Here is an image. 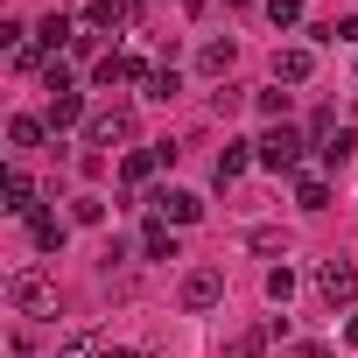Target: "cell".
Segmentation results:
<instances>
[{"label":"cell","mask_w":358,"mask_h":358,"mask_svg":"<svg viewBox=\"0 0 358 358\" xmlns=\"http://www.w3.org/2000/svg\"><path fill=\"white\" fill-rule=\"evenodd\" d=\"M8 302H15L22 316H50V309H57V288H50L43 267H15V274H8Z\"/></svg>","instance_id":"1"},{"label":"cell","mask_w":358,"mask_h":358,"mask_svg":"<svg viewBox=\"0 0 358 358\" xmlns=\"http://www.w3.org/2000/svg\"><path fill=\"white\" fill-rule=\"evenodd\" d=\"M134 141V113L127 106H99L92 120H85V148L99 155V148H127Z\"/></svg>","instance_id":"2"},{"label":"cell","mask_w":358,"mask_h":358,"mask_svg":"<svg viewBox=\"0 0 358 358\" xmlns=\"http://www.w3.org/2000/svg\"><path fill=\"white\" fill-rule=\"evenodd\" d=\"M253 155H260L267 169H302V134L281 120V127H267V134L253 141Z\"/></svg>","instance_id":"3"},{"label":"cell","mask_w":358,"mask_h":358,"mask_svg":"<svg viewBox=\"0 0 358 358\" xmlns=\"http://www.w3.org/2000/svg\"><path fill=\"white\" fill-rule=\"evenodd\" d=\"M218 302H225V267H190V274H183V309L204 316V309H218Z\"/></svg>","instance_id":"4"},{"label":"cell","mask_w":358,"mask_h":358,"mask_svg":"<svg viewBox=\"0 0 358 358\" xmlns=\"http://www.w3.org/2000/svg\"><path fill=\"white\" fill-rule=\"evenodd\" d=\"M309 78H316V50H309V43L274 50V85H309Z\"/></svg>","instance_id":"5"},{"label":"cell","mask_w":358,"mask_h":358,"mask_svg":"<svg viewBox=\"0 0 358 358\" xmlns=\"http://www.w3.org/2000/svg\"><path fill=\"white\" fill-rule=\"evenodd\" d=\"M92 78H99L106 92H113V85H148V64H141V57H127V50H106Z\"/></svg>","instance_id":"6"},{"label":"cell","mask_w":358,"mask_h":358,"mask_svg":"<svg viewBox=\"0 0 358 358\" xmlns=\"http://www.w3.org/2000/svg\"><path fill=\"white\" fill-rule=\"evenodd\" d=\"M316 288H323V302L337 309V302L358 295V267H351V260H323V267H316Z\"/></svg>","instance_id":"7"},{"label":"cell","mask_w":358,"mask_h":358,"mask_svg":"<svg viewBox=\"0 0 358 358\" xmlns=\"http://www.w3.org/2000/svg\"><path fill=\"white\" fill-rule=\"evenodd\" d=\"M155 218H162V225H197V218H204V197H190V190H155Z\"/></svg>","instance_id":"8"},{"label":"cell","mask_w":358,"mask_h":358,"mask_svg":"<svg viewBox=\"0 0 358 358\" xmlns=\"http://www.w3.org/2000/svg\"><path fill=\"white\" fill-rule=\"evenodd\" d=\"M162 162H176V148H169V141H162V148H134V155L120 162V183H148Z\"/></svg>","instance_id":"9"},{"label":"cell","mask_w":358,"mask_h":358,"mask_svg":"<svg viewBox=\"0 0 358 358\" xmlns=\"http://www.w3.org/2000/svg\"><path fill=\"white\" fill-rule=\"evenodd\" d=\"M29 239H36V253H64L71 225H64V218H50V211H36V218H29Z\"/></svg>","instance_id":"10"},{"label":"cell","mask_w":358,"mask_h":358,"mask_svg":"<svg viewBox=\"0 0 358 358\" xmlns=\"http://www.w3.org/2000/svg\"><path fill=\"white\" fill-rule=\"evenodd\" d=\"M36 43H43V50H50V57H57V50H64V43H78V29H71V15H57V8H50V15H43V22H36Z\"/></svg>","instance_id":"11"},{"label":"cell","mask_w":358,"mask_h":358,"mask_svg":"<svg viewBox=\"0 0 358 358\" xmlns=\"http://www.w3.org/2000/svg\"><path fill=\"white\" fill-rule=\"evenodd\" d=\"M232 57H239V43H232V36H211V43L197 50V71H211V78H225V71H232Z\"/></svg>","instance_id":"12"},{"label":"cell","mask_w":358,"mask_h":358,"mask_svg":"<svg viewBox=\"0 0 358 358\" xmlns=\"http://www.w3.org/2000/svg\"><path fill=\"white\" fill-rule=\"evenodd\" d=\"M64 127H85V99L78 92H57L50 99V134H64Z\"/></svg>","instance_id":"13"},{"label":"cell","mask_w":358,"mask_h":358,"mask_svg":"<svg viewBox=\"0 0 358 358\" xmlns=\"http://www.w3.org/2000/svg\"><path fill=\"white\" fill-rule=\"evenodd\" d=\"M134 15V0H85V22H92V36L99 29H113V22H127Z\"/></svg>","instance_id":"14"},{"label":"cell","mask_w":358,"mask_h":358,"mask_svg":"<svg viewBox=\"0 0 358 358\" xmlns=\"http://www.w3.org/2000/svg\"><path fill=\"white\" fill-rule=\"evenodd\" d=\"M176 92H183V71H176V64L169 71H148V85H141V99H155V106H169Z\"/></svg>","instance_id":"15"},{"label":"cell","mask_w":358,"mask_h":358,"mask_svg":"<svg viewBox=\"0 0 358 358\" xmlns=\"http://www.w3.org/2000/svg\"><path fill=\"white\" fill-rule=\"evenodd\" d=\"M8 211L15 218H36V183H29L22 169H8Z\"/></svg>","instance_id":"16"},{"label":"cell","mask_w":358,"mask_h":358,"mask_svg":"<svg viewBox=\"0 0 358 358\" xmlns=\"http://www.w3.org/2000/svg\"><path fill=\"white\" fill-rule=\"evenodd\" d=\"M351 148H358V134H351V127H337V134H323V148H316V155H323V169H344V162H351Z\"/></svg>","instance_id":"17"},{"label":"cell","mask_w":358,"mask_h":358,"mask_svg":"<svg viewBox=\"0 0 358 358\" xmlns=\"http://www.w3.org/2000/svg\"><path fill=\"white\" fill-rule=\"evenodd\" d=\"M141 253H148V260H176V225H162V218H155V225L141 232Z\"/></svg>","instance_id":"18"},{"label":"cell","mask_w":358,"mask_h":358,"mask_svg":"<svg viewBox=\"0 0 358 358\" xmlns=\"http://www.w3.org/2000/svg\"><path fill=\"white\" fill-rule=\"evenodd\" d=\"M57 358H106V337H99V330H71V337L57 344Z\"/></svg>","instance_id":"19"},{"label":"cell","mask_w":358,"mask_h":358,"mask_svg":"<svg viewBox=\"0 0 358 358\" xmlns=\"http://www.w3.org/2000/svg\"><path fill=\"white\" fill-rule=\"evenodd\" d=\"M43 134H50V120H29V113L8 120V141H15V148H43Z\"/></svg>","instance_id":"20"},{"label":"cell","mask_w":358,"mask_h":358,"mask_svg":"<svg viewBox=\"0 0 358 358\" xmlns=\"http://www.w3.org/2000/svg\"><path fill=\"white\" fill-rule=\"evenodd\" d=\"M295 204L302 211H323L330 204V183H323V176H295Z\"/></svg>","instance_id":"21"},{"label":"cell","mask_w":358,"mask_h":358,"mask_svg":"<svg viewBox=\"0 0 358 358\" xmlns=\"http://www.w3.org/2000/svg\"><path fill=\"white\" fill-rule=\"evenodd\" d=\"M267 344H274V337H267V323H260V330H239V337L225 344V358H260Z\"/></svg>","instance_id":"22"},{"label":"cell","mask_w":358,"mask_h":358,"mask_svg":"<svg viewBox=\"0 0 358 358\" xmlns=\"http://www.w3.org/2000/svg\"><path fill=\"white\" fill-rule=\"evenodd\" d=\"M246 162H253V155H246V141H232V148L218 155V183H239V176H246Z\"/></svg>","instance_id":"23"},{"label":"cell","mask_w":358,"mask_h":358,"mask_svg":"<svg viewBox=\"0 0 358 358\" xmlns=\"http://www.w3.org/2000/svg\"><path fill=\"white\" fill-rule=\"evenodd\" d=\"M274 29H302V0H260Z\"/></svg>","instance_id":"24"},{"label":"cell","mask_w":358,"mask_h":358,"mask_svg":"<svg viewBox=\"0 0 358 358\" xmlns=\"http://www.w3.org/2000/svg\"><path fill=\"white\" fill-rule=\"evenodd\" d=\"M253 106H260V113H267L274 127L288 120V92H281V85H267V92H253Z\"/></svg>","instance_id":"25"},{"label":"cell","mask_w":358,"mask_h":358,"mask_svg":"<svg viewBox=\"0 0 358 358\" xmlns=\"http://www.w3.org/2000/svg\"><path fill=\"white\" fill-rule=\"evenodd\" d=\"M288 295H295V274H288V267H267V302L288 309Z\"/></svg>","instance_id":"26"},{"label":"cell","mask_w":358,"mask_h":358,"mask_svg":"<svg viewBox=\"0 0 358 358\" xmlns=\"http://www.w3.org/2000/svg\"><path fill=\"white\" fill-rule=\"evenodd\" d=\"M71 218H78V225H106V204H99V197H78Z\"/></svg>","instance_id":"27"},{"label":"cell","mask_w":358,"mask_h":358,"mask_svg":"<svg viewBox=\"0 0 358 358\" xmlns=\"http://www.w3.org/2000/svg\"><path fill=\"white\" fill-rule=\"evenodd\" d=\"M43 85L50 92H71V64H43Z\"/></svg>","instance_id":"28"},{"label":"cell","mask_w":358,"mask_h":358,"mask_svg":"<svg viewBox=\"0 0 358 358\" xmlns=\"http://www.w3.org/2000/svg\"><path fill=\"white\" fill-rule=\"evenodd\" d=\"M330 43H358V15H344V22H330Z\"/></svg>","instance_id":"29"},{"label":"cell","mask_w":358,"mask_h":358,"mask_svg":"<svg viewBox=\"0 0 358 358\" xmlns=\"http://www.w3.org/2000/svg\"><path fill=\"white\" fill-rule=\"evenodd\" d=\"M295 358H330V344H302V351H295Z\"/></svg>","instance_id":"30"},{"label":"cell","mask_w":358,"mask_h":358,"mask_svg":"<svg viewBox=\"0 0 358 358\" xmlns=\"http://www.w3.org/2000/svg\"><path fill=\"white\" fill-rule=\"evenodd\" d=\"M344 337H351V344H358V316H351V323H344Z\"/></svg>","instance_id":"31"},{"label":"cell","mask_w":358,"mask_h":358,"mask_svg":"<svg viewBox=\"0 0 358 358\" xmlns=\"http://www.w3.org/2000/svg\"><path fill=\"white\" fill-rule=\"evenodd\" d=\"M106 358H134V351H106Z\"/></svg>","instance_id":"32"},{"label":"cell","mask_w":358,"mask_h":358,"mask_svg":"<svg viewBox=\"0 0 358 358\" xmlns=\"http://www.w3.org/2000/svg\"><path fill=\"white\" fill-rule=\"evenodd\" d=\"M232 8H246V0H232Z\"/></svg>","instance_id":"33"},{"label":"cell","mask_w":358,"mask_h":358,"mask_svg":"<svg viewBox=\"0 0 358 358\" xmlns=\"http://www.w3.org/2000/svg\"><path fill=\"white\" fill-rule=\"evenodd\" d=\"M134 8H141V0H134Z\"/></svg>","instance_id":"34"}]
</instances>
